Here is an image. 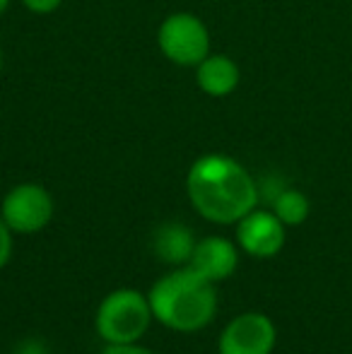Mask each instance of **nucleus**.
I'll return each mask as SVG.
<instances>
[{"instance_id":"nucleus-1","label":"nucleus","mask_w":352,"mask_h":354,"mask_svg":"<svg viewBox=\"0 0 352 354\" xmlns=\"http://www.w3.org/2000/svg\"><path fill=\"white\" fill-rule=\"evenodd\" d=\"M186 193L203 219L237 224L259 207V183L237 159L227 154H203L186 174Z\"/></svg>"},{"instance_id":"nucleus-2","label":"nucleus","mask_w":352,"mask_h":354,"mask_svg":"<svg viewBox=\"0 0 352 354\" xmlns=\"http://www.w3.org/2000/svg\"><path fill=\"white\" fill-rule=\"evenodd\" d=\"M147 301L155 321L176 333L203 330L217 313L215 284L188 266L162 275L147 292Z\"/></svg>"},{"instance_id":"nucleus-3","label":"nucleus","mask_w":352,"mask_h":354,"mask_svg":"<svg viewBox=\"0 0 352 354\" xmlns=\"http://www.w3.org/2000/svg\"><path fill=\"white\" fill-rule=\"evenodd\" d=\"M152 316L147 294L138 289H113L99 301L94 313V328L97 335L106 345H128L138 342L152 326Z\"/></svg>"},{"instance_id":"nucleus-4","label":"nucleus","mask_w":352,"mask_h":354,"mask_svg":"<svg viewBox=\"0 0 352 354\" xmlns=\"http://www.w3.org/2000/svg\"><path fill=\"white\" fill-rule=\"evenodd\" d=\"M157 44L167 61L181 68H196L210 56V29L191 12H174L160 24Z\"/></svg>"},{"instance_id":"nucleus-5","label":"nucleus","mask_w":352,"mask_h":354,"mask_svg":"<svg viewBox=\"0 0 352 354\" xmlns=\"http://www.w3.org/2000/svg\"><path fill=\"white\" fill-rule=\"evenodd\" d=\"M56 205L41 183H17L10 188L0 205V217L12 234H37L53 219Z\"/></svg>"},{"instance_id":"nucleus-6","label":"nucleus","mask_w":352,"mask_h":354,"mask_svg":"<svg viewBox=\"0 0 352 354\" xmlns=\"http://www.w3.org/2000/svg\"><path fill=\"white\" fill-rule=\"evenodd\" d=\"M277 342L275 323L259 311L234 316L220 333L217 354H272Z\"/></svg>"},{"instance_id":"nucleus-7","label":"nucleus","mask_w":352,"mask_h":354,"mask_svg":"<svg viewBox=\"0 0 352 354\" xmlns=\"http://www.w3.org/2000/svg\"><path fill=\"white\" fill-rule=\"evenodd\" d=\"M285 224L272 210H251L237 222V246L251 258H272L285 246Z\"/></svg>"},{"instance_id":"nucleus-8","label":"nucleus","mask_w":352,"mask_h":354,"mask_svg":"<svg viewBox=\"0 0 352 354\" xmlns=\"http://www.w3.org/2000/svg\"><path fill=\"white\" fill-rule=\"evenodd\" d=\"M186 266L201 277H205L207 282L217 284L234 275L237 266H239V246L237 241H230L225 236L198 239L191 261Z\"/></svg>"},{"instance_id":"nucleus-9","label":"nucleus","mask_w":352,"mask_h":354,"mask_svg":"<svg viewBox=\"0 0 352 354\" xmlns=\"http://www.w3.org/2000/svg\"><path fill=\"white\" fill-rule=\"evenodd\" d=\"M239 66L222 53H210L205 61L196 66V82L207 97H227L239 87Z\"/></svg>"},{"instance_id":"nucleus-10","label":"nucleus","mask_w":352,"mask_h":354,"mask_svg":"<svg viewBox=\"0 0 352 354\" xmlns=\"http://www.w3.org/2000/svg\"><path fill=\"white\" fill-rule=\"evenodd\" d=\"M196 248L193 232L178 222L162 224L155 232V251L169 266H186L191 261V253Z\"/></svg>"},{"instance_id":"nucleus-11","label":"nucleus","mask_w":352,"mask_h":354,"mask_svg":"<svg viewBox=\"0 0 352 354\" xmlns=\"http://www.w3.org/2000/svg\"><path fill=\"white\" fill-rule=\"evenodd\" d=\"M309 198L304 196L297 188H282L275 198H272V212L277 214L285 227H299V224L306 222L309 217Z\"/></svg>"},{"instance_id":"nucleus-12","label":"nucleus","mask_w":352,"mask_h":354,"mask_svg":"<svg viewBox=\"0 0 352 354\" xmlns=\"http://www.w3.org/2000/svg\"><path fill=\"white\" fill-rule=\"evenodd\" d=\"M12 236L15 234L10 232V227L0 217V270L8 266L10 256H12Z\"/></svg>"},{"instance_id":"nucleus-13","label":"nucleus","mask_w":352,"mask_h":354,"mask_svg":"<svg viewBox=\"0 0 352 354\" xmlns=\"http://www.w3.org/2000/svg\"><path fill=\"white\" fill-rule=\"evenodd\" d=\"M63 0H22V5L29 10V12H37V15H48L53 10L61 8Z\"/></svg>"},{"instance_id":"nucleus-14","label":"nucleus","mask_w":352,"mask_h":354,"mask_svg":"<svg viewBox=\"0 0 352 354\" xmlns=\"http://www.w3.org/2000/svg\"><path fill=\"white\" fill-rule=\"evenodd\" d=\"M102 354H155V352L138 345V342H128V345H106Z\"/></svg>"},{"instance_id":"nucleus-15","label":"nucleus","mask_w":352,"mask_h":354,"mask_svg":"<svg viewBox=\"0 0 352 354\" xmlns=\"http://www.w3.org/2000/svg\"><path fill=\"white\" fill-rule=\"evenodd\" d=\"M8 5H10V0H0V15H3L5 10H8Z\"/></svg>"},{"instance_id":"nucleus-16","label":"nucleus","mask_w":352,"mask_h":354,"mask_svg":"<svg viewBox=\"0 0 352 354\" xmlns=\"http://www.w3.org/2000/svg\"><path fill=\"white\" fill-rule=\"evenodd\" d=\"M0 68H3V51H0Z\"/></svg>"}]
</instances>
